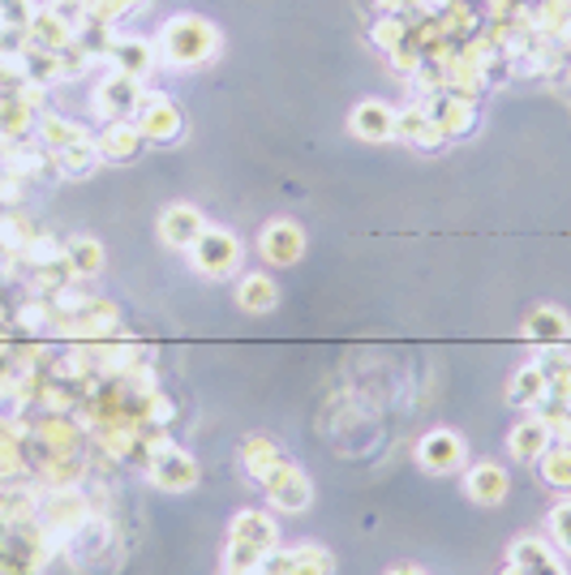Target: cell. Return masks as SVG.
<instances>
[{"instance_id": "obj_36", "label": "cell", "mask_w": 571, "mask_h": 575, "mask_svg": "<svg viewBox=\"0 0 571 575\" xmlns=\"http://www.w3.org/2000/svg\"><path fill=\"white\" fill-rule=\"evenodd\" d=\"M550 537H554V545H559L563 554H571V498L550 512Z\"/></svg>"}, {"instance_id": "obj_43", "label": "cell", "mask_w": 571, "mask_h": 575, "mask_svg": "<svg viewBox=\"0 0 571 575\" xmlns=\"http://www.w3.org/2000/svg\"><path fill=\"white\" fill-rule=\"evenodd\" d=\"M223 575H271L267 567H250V572H223Z\"/></svg>"}, {"instance_id": "obj_15", "label": "cell", "mask_w": 571, "mask_h": 575, "mask_svg": "<svg viewBox=\"0 0 571 575\" xmlns=\"http://www.w3.org/2000/svg\"><path fill=\"white\" fill-rule=\"evenodd\" d=\"M395 138L400 142H413L417 151H443L447 147L443 129L430 121L425 103H409V108L395 112Z\"/></svg>"}, {"instance_id": "obj_7", "label": "cell", "mask_w": 571, "mask_h": 575, "mask_svg": "<svg viewBox=\"0 0 571 575\" xmlns=\"http://www.w3.org/2000/svg\"><path fill=\"white\" fill-rule=\"evenodd\" d=\"M133 125L142 129L147 142H177L186 133V117H181L172 95H142L138 112H133Z\"/></svg>"}, {"instance_id": "obj_44", "label": "cell", "mask_w": 571, "mask_h": 575, "mask_svg": "<svg viewBox=\"0 0 571 575\" xmlns=\"http://www.w3.org/2000/svg\"><path fill=\"white\" fill-rule=\"evenodd\" d=\"M559 73H568V87H571V64H563V69H559Z\"/></svg>"}, {"instance_id": "obj_10", "label": "cell", "mask_w": 571, "mask_h": 575, "mask_svg": "<svg viewBox=\"0 0 571 575\" xmlns=\"http://www.w3.org/2000/svg\"><path fill=\"white\" fill-rule=\"evenodd\" d=\"M464 438L455 434V430H430L421 443H417V460H421V468L425 473H451V468H460L464 464Z\"/></svg>"}, {"instance_id": "obj_9", "label": "cell", "mask_w": 571, "mask_h": 575, "mask_svg": "<svg viewBox=\"0 0 571 575\" xmlns=\"http://www.w3.org/2000/svg\"><path fill=\"white\" fill-rule=\"evenodd\" d=\"M425 112L430 121L443 129V138H469L477 129V99L455 95V91H439L434 99H425Z\"/></svg>"}, {"instance_id": "obj_2", "label": "cell", "mask_w": 571, "mask_h": 575, "mask_svg": "<svg viewBox=\"0 0 571 575\" xmlns=\"http://www.w3.org/2000/svg\"><path fill=\"white\" fill-rule=\"evenodd\" d=\"M220 52V31L198 18V13H177L163 22L159 31V57L172 64V69H198Z\"/></svg>"}, {"instance_id": "obj_18", "label": "cell", "mask_w": 571, "mask_h": 575, "mask_svg": "<svg viewBox=\"0 0 571 575\" xmlns=\"http://www.w3.org/2000/svg\"><path fill=\"white\" fill-rule=\"evenodd\" d=\"M524 340H529V344H538V349L568 344L571 340V314H563L559 305H538V310L524 319Z\"/></svg>"}, {"instance_id": "obj_30", "label": "cell", "mask_w": 571, "mask_h": 575, "mask_svg": "<svg viewBox=\"0 0 571 575\" xmlns=\"http://www.w3.org/2000/svg\"><path fill=\"white\" fill-rule=\"evenodd\" d=\"M52 163H57L61 176H91L103 160H99L96 142H82V147H64V151H57Z\"/></svg>"}, {"instance_id": "obj_17", "label": "cell", "mask_w": 571, "mask_h": 575, "mask_svg": "<svg viewBox=\"0 0 571 575\" xmlns=\"http://www.w3.org/2000/svg\"><path fill=\"white\" fill-rule=\"evenodd\" d=\"M554 447V434H550V425L541 421L538 413L524 416V421H515L508 434V451L520 460V464H538L545 451Z\"/></svg>"}, {"instance_id": "obj_38", "label": "cell", "mask_w": 571, "mask_h": 575, "mask_svg": "<svg viewBox=\"0 0 571 575\" xmlns=\"http://www.w3.org/2000/svg\"><path fill=\"white\" fill-rule=\"evenodd\" d=\"M48 9L61 18L64 27H73V34L87 27V0H48Z\"/></svg>"}, {"instance_id": "obj_40", "label": "cell", "mask_w": 571, "mask_h": 575, "mask_svg": "<svg viewBox=\"0 0 571 575\" xmlns=\"http://www.w3.org/2000/svg\"><path fill=\"white\" fill-rule=\"evenodd\" d=\"M545 395H554V400L571 404V370L568 374H559V379H550V391H545Z\"/></svg>"}, {"instance_id": "obj_19", "label": "cell", "mask_w": 571, "mask_h": 575, "mask_svg": "<svg viewBox=\"0 0 571 575\" xmlns=\"http://www.w3.org/2000/svg\"><path fill=\"white\" fill-rule=\"evenodd\" d=\"M511 481L508 473L499 468V464H490V460H481V464H473L469 473H464V494L473 498V503H481V507H499L503 498H508Z\"/></svg>"}, {"instance_id": "obj_41", "label": "cell", "mask_w": 571, "mask_h": 575, "mask_svg": "<svg viewBox=\"0 0 571 575\" xmlns=\"http://www.w3.org/2000/svg\"><path fill=\"white\" fill-rule=\"evenodd\" d=\"M382 13H413L417 0H374Z\"/></svg>"}, {"instance_id": "obj_11", "label": "cell", "mask_w": 571, "mask_h": 575, "mask_svg": "<svg viewBox=\"0 0 571 575\" xmlns=\"http://www.w3.org/2000/svg\"><path fill=\"white\" fill-rule=\"evenodd\" d=\"M202 228H207V220H202L198 206H190V202H172V206L159 215V241H163L168 250H190L193 241L202 236Z\"/></svg>"}, {"instance_id": "obj_32", "label": "cell", "mask_w": 571, "mask_h": 575, "mask_svg": "<svg viewBox=\"0 0 571 575\" xmlns=\"http://www.w3.org/2000/svg\"><path fill=\"white\" fill-rule=\"evenodd\" d=\"M533 413L550 425V434H554V443H571V404L563 400H554V395H545Z\"/></svg>"}, {"instance_id": "obj_35", "label": "cell", "mask_w": 571, "mask_h": 575, "mask_svg": "<svg viewBox=\"0 0 571 575\" xmlns=\"http://www.w3.org/2000/svg\"><path fill=\"white\" fill-rule=\"evenodd\" d=\"M64 258V245L61 241H52V236H39V232H34L31 241H27V250H22V262H27V266H48V262H61Z\"/></svg>"}, {"instance_id": "obj_31", "label": "cell", "mask_w": 571, "mask_h": 575, "mask_svg": "<svg viewBox=\"0 0 571 575\" xmlns=\"http://www.w3.org/2000/svg\"><path fill=\"white\" fill-rule=\"evenodd\" d=\"M31 236L34 228L22 211H0V254H22Z\"/></svg>"}, {"instance_id": "obj_6", "label": "cell", "mask_w": 571, "mask_h": 575, "mask_svg": "<svg viewBox=\"0 0 571 575\" xmlns=\"http://www.w3.org/2000/svg\"><path fill=\"white\" fill-rule=\"evenodd\" d=\"M142 78H129V73H108L96 87V117L99 121H133L138 103H142Z\"/></svg>"}, {"instance_id": "obj_13", "label": "cell", "mask_w": 571, "mask_h": 575, "mask_svg": "<svg viewBox=\"0 0 571 575\" xmlns=\"http://www.w3.org/2000/svg\"><path fill=\"white\" fill-rule=\"evenodd\" d=\"M142 147H147V138H142V129L133 125V121H108V125L96 133V151L103 163L138 160Z\"/></svg>"}, {"instance_id": "obj_12", "label": "cell", "mask_w": 571, "mask_h": 575, "mask_svg": "<svg viewBox=\"0 0 571 575\" xmlns=\"http://www.w3.org/2000/svg\"><path fill=\"white\" fill-rule=\"evenodd\" d=\"M156 48L142 39V34H112L108 43V57L103 61L112 64L117 73H129V78H147L156 69Z\"/></svg>"}, {"instance_id": "obj_3", "label": "cell", "mask_w": 571, "mask_h": 575, "mask_svg": "<svg viewBox=\"0 0 571 575\" xmlns=\"http://www.w3.org/2000/svg\"><path fill=\"white\" fill-rule=\"evenodd\" d=\"M280 545V528L267 512H237L223 545V572H250Z\"/></svg>"}, {"instance_id": "obj_14", "label": "cell", "mask_w": 571, "mask_h": 575, "mask_svg": "<svg viewBox=\"0 0 571 575\" xmlns=\"http://www.w3.org/2000/svg\"><path fill=\"white\" fill-rule=\"evenodd\" d=\"M349 133L361 142H387L395 138V108L382 99H361L349 117Z\"/></svg>"}, {"instance_id": "obj_39", "label": "cell", "mask_w": 571, "mask_h": 575, "mask_svg": "<svg viewBox=\"0 0 571 575\" xmlns=\"http://www.w3.org/2000/svg\"><path fill=\"white\" fill-rule=\"evenodd\" d=\"M22 202V176L0 172V206H18Z\"/></svg>"}, {"instance_id": "obj_5", "label": "cell", "mask_w": 571, "mask_h": 575, "mask_svg": "<svg viewBox=\"0 0 571 575\" xmlns=\"http://www.w3.org/2000/svg\"><path fill=\"white\" fill-rule=\"evenodd\" d=\"M262 494H267V503L276 507V512H305L310 507V498H314V485H310V477L297 468V464H288V460H280L267 477H262Z\"/></svg>"}, {"instance_id": "obj_28", "label": "cell", "mask_w": 571, "mask_h": 575, "mask_svg": "<svg viewBox=\"0 0 571 575\" xmlns=\"http://www.w3.org/2000/svg\"><path fill=\"white\" fill-rule=\"evenodd\" d=\"M370 39H374L382 52L391 57L395 48H404V43L413 39V22H409V13H382L379 22L370 27Z\"/></svg>"}, {"instance_id": "obj_8", "label": "cell", "mask_w": 571, "mask_h": 575, "mask_svg": "<svg viewBox=\"0 0 571 575\" xmlns=\"http://www.w3.org/2000/svg\"><path fill=\"white\" fill-rule=\"evenodd\" d=\"M147 473H151L159 490H172V494L198 485V464H193L190 451H181L177 443H159L151 451V460H147Z\"/></svg>"}, {"instance_id": "obj_25", "label": "cell", "mask_w": 571, "mask_h": 575, "mask_svg": "<svg viewBox=\"0 0 571 575\" xmlns=\"http://www.w3.org/2000/svg\"><path fill=\"white\" fill-rule=\"evenodd\" d=\"M280 460H284V451L276 447L271 438H262V434H250V438L241 443V468H246V477L258 481V485H262V477H267Z\"/></svg>"}, {"instance_id": "obj_20", "label": "cell", "mask_w": 571, "mask_h": 575, "mask_svg": "<svg viewBox=\"0 0 571 575\" xmlns=\"http://www.w3.org/2000/svg\"><path fill=\"white\" fill-rule=\"evenodd\" d=\"M511 567L520 575H568V567L554 558L550 542H541V537H520L511 545Z\"/></svg>"}, {"instance_id": "obj_37", "label": "cell", "mask_w": 571, "mask_h": 575, "mask_svg": "<svg viewBox=\"0 0 571 575\" xmlns=\"http://www.w3.org/2000/svg\"><path fill=\"white\" fill-rule=\"evenodd\" d=\"M538 370L545 374V383H550V379H559V374H568V370H571V352L559 349V344H554V349H541L538 352Z\"/></svg>"}, {"instance_id": "obj_22", "label": "cell", "mask_w": 571, "mask_h": 575, "mask_svg": "<svg viewBox=\"0 0 571 575\" xmlns=\"http://www.w3.org/2000/svg\"><path fill=\"white\" fill-rule=\"evenodd\" d=\"M27 39H31V48H43V52H64V48L73 43V27H64L61 18L43 4V9H34Z\"/></svg>"}, {"instance_id": "obj_23", "label": "cell", "mask_w": 571, "mask_h": 575, "mask_svg": "<svg viewBox=\"0 0 571 575\" xmlns=\"http://www.w3.org/2000/svg\"><path fill=\"white\" fill-rule=\"evenodd\" d=\"M237 305H241L246 314H271V310L280 305V288H276L271 275L254 271V275H246V280L237 284Z\"/></svg>"}, {"instance_id": "obj_1", "label": "cell", "mask_w": 571, "mask_h": 575, "mask_svg": "<svg viewBox=\"0 0 571 575\" xmlns=\"http://www.w3.org/2000/svg\"><path fill=\"white\" fill-rule=\"evenodd\" d=\"M57 542L39 524V490L0 485V575H43Z\"/></svg>"}, {"instance_id": "obj_16", "label": "cell", "mask_w": 571, "mask_h": 575, "mask_svg": "<svg viewBox=\"0 0 571 575\" xmlns=\"http://www.w3.org/2000/svg\"><path fill=\"white\" fill-rule=\"evenodd\" d=\"M258 245H262V258H267V262L292 266L297 258L305 254V232L292 224V220H271V224L262 228Z\"/></svg>"}, {"instance_id": "obj_21", "label": "cell", "mask_w": 571, "mask_h": 575, "mask_svg": "<svg viewBox=\"0 0 571 575\" xmlns=\"http://www.w3.org/2000/svg\"><path fill=\"white\" fill-rule=\"evenodd\" d=\"M34 129H39V138H43V151H64V147H82V142H96V133L82 125V121H69V117H61V112H43L39 121H34Z\"/></svg>"}, {"instance_id": "obj_4", "label": "cell", "mask_w": 571, "mask_h": 575, "mask_svg": "<svg viewBox=\"0 0 571 575\" xmlns=\"http://www.w3.org/2000/svg\"><path fill=\"white\" fill-rule=\"evenodd\" d=\"M190 258H193V271L198 275H207V280H223L228 271H237V262H241V241L228 232V228H202V236L190 245Z\"/></svg>"}, {"instance_id": "obj_34", "label": "cell", "mask_w": 571, "mask_h": 575, "mask_svg": "<svg viewBox=\"0 0 571 575\" xmlns=\"http://www.w3.org/2000/svg\"><path fill=\"white\" fill-rule=\"evenodd\" d=\"M288 575H331V554L322 545H297Z\"/></svg>"}, {"instance_id": "obj_24", "label": "cell", "mask_w": 571, "mask_h": 575, "mask_svg": "<svg viewBox=\"0 0 571 575\" xmlns=\"http://www.w3.org/2000/svg\"><path fill=\"white\" fill-rule=\"evenodd\" d=\"M545 391H550V383H545V374L538 370V361L533 365H524V370H515L508 383V404L511 408H538L541 400H545Z\"/></svg>"}, {"instance_id": "obj_33", "label": "cell", "mask_w": 571, "mask_h": 575, "mask_svg": "<svg viewBox=\"0 0 571 575\" xmlns=\"http://www.w3.org/2000/svg\"><path fill=\"white\" fill-rule=\"evenodd\" d=\"M151 0H87V22H103V27H112L117 18H126V13H138V9H147Z\"/></svg>"}, {"instance_id": "obj_42", "label": "cell", "mask_w": 571, "mask_h": 575, "mask_svg": "<svg viewBox=\"0 0 571 575\" xmlns=\"http://www.w3.org/2000/svg\"><path fill=\"white\" fill-rule=\"evenodd\" d=\"M387 575H425L421 567H395V572H387Z\"/></svg>"}, {"instance_id": "obj_27", "label": "cell", "mask_w": 571, "mask_h": 575, "mask_svg": "<svg viewBox=\"0 0 571 575\" xmlns=\"http://www.w3.org/2000/svg\"><path fill=\"white\" fill-rule=\"evenodd\" d=\"M34 108L31 103H22V95H9V91H0V133L4 138H13V142H22L27 133L34 129Z\"/></svg>"}, {"instance_id": "obj_26", "label": "cell", "mask_w": 571, "mask_h": 575, "mask_svg": "<svg viewBox=\"0 0 571 575\" xmlns=\"http://www.w3.org/2000/svg\"><path fill=\"white\" fill-rule=\"evenodd\" d=\"M64 262H69L73 280H96L103 271V245L96 236H73V241H64Z\"/></svg>"}, {"instance_id": "obj_29", "label": "cell", "mask_w": 571, "mask_h": 575, "mask_svg": "<svg viewBox=\"0 0 571 575\" xmlns=\"http://www.w3.org/2000/svg\"><path fill=\"white\" fill-rule=\"evenodd\" d=\"M538 468H541V481H545L550 490L571 494V443H554V447L538 460Z\"/></svg>"}]
</instances>
